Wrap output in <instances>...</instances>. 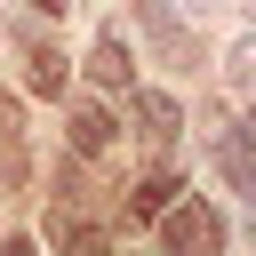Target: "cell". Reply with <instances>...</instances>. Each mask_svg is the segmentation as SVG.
Returning <instances> with one entry per match:
<instances>
[{"instance_id":"obj_1","label":"cell","mask_w":256,"mask_h":256,"mask_svg":"<svg viewBox=\"0 0 256 256\" xmlns=\"http://www.w3.org/2000/svg\"><path fill=\"white\" fill-rule=\"evenodd\" d=\"M160 248H176V256H216V248H224V216L200 208V200H168V208H160Z\"/></svg>"},{"instance_id":"obj_2","label":"cell","mask_w":256,"mask_h":256,"mask_svg":"<svg viewBox=\"0 0 256 256\" xmlns=\"http://www.w3.org/2000/svg\"><path fill=\"white\" fill-rule=\"evenodd\" d=\"M216 168L232 176V192L256 200V144H248V128H224V136H216Z\"/></svg>"},{"instance_id":"obj_3","label":"cell","mask_w":256,"mask_h":256,"mask_svg":"<svg viewBox=\"0 0 256 256\" xmlns=\"http://www.w3.org/2000/svg\"><path fill=\"white\" fill-rule=\"evenodd\" d=\"M136 128H144L152 144H176V128H184L176 96H160V88H136Z\"/></svg>"},{"instance_id":"obj_4","label":"cell","mask_w":256,"mask_h":256,"mask_svg":"<svg viewBox=\"0 0 256 256\" xmlns=\"http://www.w3.org/2000/svg\"><path fill=\"white\" fill-rule=\"evenodd\" d=\"M48 240H56V248H88V256L104 248V232H96V224H88V216L72 208V192H64V200L48 208Z\"/></svg>"},{"instance_id":"obj_5","label":"cell","mask_w":256,"mask_h":256,"mask_svg":"<svg viewBox=\"0 0 256 256\" xmlns=\"http://www.w3.org/2000/svg\"><path fill=\"white\" fill-rule=\"evenodd\" d=\"M72 152H80V160L112 152V112H104V104H72Z\"/></svg>"},{"instance_id":"obj_6","label":"cell","mask_w":256,"mask_h":256,"mask_svg":"<svg viewBox=\"0 0 256 256\" xmlns=\"http://www.w3.org/2000/svg\"><path fill=\"white\" fill-rule=\"evenodd\" d=\"M88 80H96V88H128V48H120V32H104V40L88 48Z\"/></svg>"},{"instance_id":"obj_7","label":"cell","mask_w":256,"mask_h":256,"mask_svg":"<svg viewBox=\"0 0 256 256\" xmlns=\"http://www.w3.org/2000/svg\"><path fill=\"white\" fill-rule=\"evenodd\" d=\"M176 192H184V184H176V176H144V184H136V192H128V216H160V208H168V200H176Z\"/></svg>"},{"instance_id":"obj_8","label":"cell","mask_w":256,"mask_h":256,"mask_svg":"<svg viewBox=\"0 0 256 256\" xmlns=\"http://www.w3.org/2000/svg\"><path fill=\"white\" fill-rule=\"evenodd\" d=\"M24 80H32V96H64V56L56 48H32V72Z\"/></svg>"},{"instance_id":"obj_9","label":"cell","mask_w":256,"mask_h":256,"mask_svg":"<svg viewBox=\"0 0 256 256\" xmlns=\"http://www.w3.org/2000/svg\"><path fill=\"white\" fill-rule=\"evenodd\" d=\"M224 80H232V88H256V40H232V56H224Z\"/></svg>"},{"instance_id":"obj_10","label":"cell","mask_w":256,"mask_h":256,"mask_svg":"<svg viewBox=\"0 0 256 256\" xmlns=\"http://www.w3.org/2000/svg\"><path fill=\"white\" fill-rule=\"evenodd\" d=\"M32 8H40V16H64V8H72V0H32Z\"/></svg>"}]
</instances>
